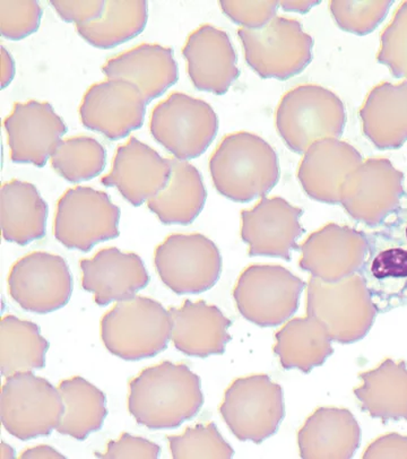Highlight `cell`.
<instances>
[{"mask_svg":"<svg viewBox=\"0 0 407 459\" xmlns=\"http://www.w3.org/2000/svg\"><path fill=\"white\" fill-rule=\"evenodd\" d=\"M203 403L201 378L183 363H158L129 381V413L151 430L180 427Z\"/></svg>","mask_w":407,"mask_h":459,"instance_id":"1","label":"cell"},{"mask_svg":"<svg viewBox=\"0 0 407 459\" xmlns=\"http://www.w3.org/2000/svg\"><path fill=\"white\" fill-rule=\"evenodd\" d=\"M214 187L237 203L264 198L280 179L279 158L262 137L248 132L229 134L210 159Z\"/></svg>","mask_w":407,"mask_h":459,"instance_id":"2","label":"cell"},{"mask_svg":"<svg viewBox=\"0 0 407 459\" xmlns=\"http://www.w3.org/2000/svg\"><path fill=\"white\" fill-rule=\"evenodd\" d=\"M169 310L153 299L134 296L117 302L101 320V339L110 353L127 361L155 357L171 340Z\"/></svg>","mask_w":407,"mask_h":459,"instance_id":"3","label":"cell"},{"mask_svg":"<svg viewBox=\"0 0 407 459\" xmlns=\"http://www.w3.org/2000/svg\"><path fill=\"white\" fill-rule=\"evenodd\" d=\"M378 313L365 277L354 274L336 283L311 276L307 288V315L326 327L339 343H354L370 331Z\"/></svg>","mask_w":407,"mask_h":459,"instance_id":"4","label":"cell"},{"mask_svg":"<svg viewBox=\"0 0 407 459\" xmlns=\"http://www.w3.org/2000/svg\"><path fill=\"white\" fill-rule=\"evenodd\" d=\"M277 132L296 153L308 151L316 142L339 138L344 132L346 112L335 93L319 85L297 86L277 106Z\"/></svg>","mask_w":407,"mask_h":459,"instance_id":"5","label":"cell"},{"mask_svg":"<svg viewBox=\"0 0 407 459\" xmlns=\"http://www.w3.org/2000/svg\"><path fill=\"white\" fill-rule=\"evenodd\" d=\"M64 414L58 387L33 371L6 377L0 396V417L6 431L20 440L50 435Z\"/></svg>","mask_w":407,"mask_h":459,"instance_id":"6","label":"cell"},{"mask_svg":"<svg viewBox=\"0 0 407 459\" xmlns=\"http://www.w3.org/2000/svg\"><path fill=\"white\" fill-rule=\"evenodd\" d=\"M219 118L213 108L201 99L173 92L152 110L150 132L175 159L201 157L213 143Z\"/></svg>","mask_w":407,"mask_h":459,"instance_id":"7","label":"cell"},{"mask_svg":"<svg viewBox=\"0 0 407 459\" xmlns=\"http://www.w3.org/2000/svg\"><path fill=\"white\" fill-rule=\"evenodd\" d=\"M238 37L247 63L262 79H291L313 59V38L294 19L276 16L262 29H239Z\"/></svg>","mask_w":407,"mask_h":459,"instance_id":"8","label":"cell"},{"mask_svg":"<svg viewBox=\"0 0 407 459\" xmlns=\"http://www.w3.org/2000/svg\"><path fill=\"white\" fill-rule=\"evenodd\" d=\"M220 413L238 439L261 444L283 421V389L267 375L241 377L225 391Z\"/></svg>","mask_w":407,"mask_h":459,"instance_id":"9","label":"cell"},{"mask_svg":"<svg viewBox=\"0 0 407 459\" xmlns=\"http://www.w3.org/2000/svg\"><path fill=\"white\" fill-rule=\"evenodd\" d=\"M120 209L108 194L76 186L62 195L54 221V235L68 249L90 251L119 236Z\"/></svg>","mask_w":407,"mask_h":459,"instance_id":"10","label":"cell"},{"mask_svg":"<svg viewBox=\"0 0 407 459\" xmlns=\"http://www.w3.org/2000/svg\"><path fill=\"white\" fill-rule=\"evenodd\" d=\"M154 265L166 287L177 294H198L218 282L222 257L218 246L199 233H173L157 247Z\"/></svg>","mask_w":407,"mask_h":459,"instance_id":"11","label":"cell"},{"mask_svg":"<svg viewBox=\"0 0 407 459\" xmlns=\"http://www.w3.org/2000/svg\"><path fill=\"white\" fill-rule=\"evenodd\" d=\"M306 284L281 266L251 265L241 273L233 297L242 317L274 327L296 313Z\"/></svg>","mask_w":407,"mask_h":459,"instance_id":"12","label":"cell"},{"mask_svg":"<svg viewBox=\"0 0 407 459\" xmlns=\"http://www.w3.org/2000/svg\"><path fill=\"white\" fill-rule=\"evenodd\" d=\"M8 292L24 310L50 314L66 306L73 293L68 264L58 255L33 251L12 266Z\"/></svg>","mask_w":407,"mask_h":459,"instance_id":"13","label":"cell"},{"mask_svg":"<svg viewBox=\"0 0 407 459\" xmlns=\"http://www.w3.org/2000/svg\"><path fill=\"white\" fill-rule=\"evenodd\" d=\"M404 193V175L391 161L367 159L346 177L340 204L358 222L377 227L395 213Z\"/></svg>","mask_w":407,"mask_h":459,"instance_id":"14","label":"cell"},{"mask_svg":"<svg viewBox=\"0 0 407 459\" xmlns=\"http://www.w3.org/2000/svg\"><path fill=\"white\" fill-rule=\"evenodd\" d=\"M147 102L127 81L107 79L90 86L80 106L84 127L111 141L123 140L144 124Z\"/></svg>","mask_w":407,"mask_h":459,"instance_id":"15","label":"cell"},{"mask_svg":"<svg viewBox=\"0 0 407 459\" xmlns=\"http://www.w3.org/2000/svg\"><path fill=\"white\" fill-rule=\"evenodd\" d=\"M13 162L41 168L53 157L67 126L49 102H16L4 120Z\"/></svg>","mask_w":407,"mask_h":459,"instance_id":"16","label":"cell"},{"mask_svg":"<svg viewBox=\"0 0 407 459\" xmlns=\"http://www.w3.org/2000/svg\"><path fill=\"white\" fill-rule=\"evenodd\" d=\"M299 249L303 270L324 282L336 283L361 270L369 241L358 230L329 223L314 232Z\"/></svg>","mask_w":407,"mask_h":459,"instance_id":"17","label":"cell"},{"mask_svg":"<svg viewBox=\"0 0 407 459\" xmlns=\"http://www.w3.org/2000/svg\"><path fill=\"white\" fill-rule=\"evenodd\" d=\"M303 212L283 198L264 197L256 205L241 212V238L248 245L249 256L291 259L292 250L305 230Z\"/></svg>","mask_w":407,"mask_h":459,"instance_id":"18","label":"cell"},{"mask_svg":"<svg viewBox=\"0 0 407 459\" xmlns=\"http://www.w3.org/2000/svg\"><path fill=\"white\" fill-rule=\"evenodd\" d=\"M171 166L157 151L131 137L117 149L111 170L102 178L107 187L118 189L126 201L141 206L157 196L170 179Z\"/></svg>","mask_w":407,"mask_h":459,"instance_id":"19","label":"cell"},{"mask_svg":"<svg viewBox=\"0 0 407 459\" xmlns=\"http://www.w3.org/2000/svg\"><path fill=\"white\" fill-rule=\"evenodd\" d=\"M183 55L189 79L204 92L223 95L240 75L230 37L213 25L204 24L190 33Z\"/></svg>","mask_w":407,"mask_h":459,"instance_id":"20","label":"cell"},{"mask_svg":"<svg viewBox=\"0 0 407 459\" xmlns=\"http://www.w3.org/2000/svg\"><path fill=\"white\" fill-rule=\"evenodd\" d=\"M82 287L93 294L98 306H108L136 296L150 282L149 272L138 255L115 247L82 259Z\"/></svg>","mask_w":407,"mask_h":459,"instance_id":"21","label":"cell"},{"mask_svg":"<svg viewBox=\"0 0 407 459\" xmlns=\"http://www.w3.org/2000/svg\"><path fill=\"white\" fill-rule=\"evenodd\" d=\"M102 72L107 79L135 85L147 105L166 93L179 77L173 50L158 43H142L114 56L103 65Z\"/></svg>","mask_w":407,"mask_h":459,"instance_id":"22","label":"cell"},{"mask_svg":"<svg viewBox=\"0 0 407 459\" xmlns=\"http://www.w3.org/2000/svg\"><path fill=\"white\" fill-rule=\"evenodd\" d=\"M362 161L361 154L348 143L336 138L323 140L306 152L298 178L307 195L315 201L340 204L346 177Z\"/></svg>","mask_w":407,"mask_h":459,"instance_id":"23","label":"cell"},{"mask_svg":"<svg viewBox=\"0 0 407 459\" xmlns=\"http://www.w3.org/2000/svg\"><path fill=\"white\" fill-rule=\"evenodd\" d=\"M169 313L171 340L181 353L195 358L224 353L231 340V322L218 307L202 300H186L183 306L169 309Z\"/></svg>","mask_w":407,"mask_h":459,"instance_id":"24","label":"cell"},{"mask_svg":"<svg viewBox=\"0 0 407 459\" xmlns=\"http://www.w3.org/2000/svg\"><path fill=\"white\" fill-rule=\"evenodd\" d=\"M361 430L349 410L322 407L298 433L302 458H351L360 446Z\"/></svg>","mask_w":407,"mask_h":459,"instance_id":"25","label":"cell"},{"mask_svg":"<svg viewBox=\"0 0 407 459\" xmlns=\"http://www.w3.org/2000/svg\"><path fill=\"white\" fill-rule=\"evenodd\" d=\"M363 133L380 150L400 149L407 142V82L381 83L360 109Z\"/></svg>","mask_w":407,"mask_h":459,"instance_id":"26","label":"cell"},{"mask_svg":"<svg viewBox=\"0 0 407 459\" xmlns=\"http://www.w3.org/2000/svg\"><path fill=\"white\" fill-rule=\"evenodd\" d=\"M3 238L27 246L46 236L48 205L36 186L12 179L0 189Z\"/></svg>","mask_w":407,"mask_h":459,"instance_id":"27","label":"cell"},{"mask_svg":"<svg viewBox=\"0 0 407 459\" xmlns=\"http://www.w3.org/2000/svg\"><path fill=\"white\" fill-rule=\"evenodd\" d=\"M360 386L354 389L359 404L371 418L407 421V366L386 359L375 369L359 375Z\"/></svg>","mask_w":407,"mask_h":459,"instance_id":"28","label":"cell"},{"mask_svg":"<svg viewBox=\"0 0 407 459\" xmlns=\"http://www.w3.org/2000/svg\"><path fill=\"white\" fill-rule=\"evenodd\" d=\"M169 161L170 179L157 196L147 202V207L163 224L188 225L197 219L205 205V185L193 164L175 158Z\"/></svg>","mask_w":407,"mask_h":459,"instance_id":"29","label":"cell"},{"mask_svg":"<svg viewBox=\"0 0 407 459\" xmlns=\"http://www.w3.org/2000/svg\"><path fill=\"white\" fill-rule=\"evenodd\" d=\"M275 339L274 352L285 369L308 374L334 352L326 327L309 315L289 322Z\"/></svg>","mask_w":407,"mask_h":459,"instance_id":"30","label":"cell"},{"mask_svg":"<svg viewBox=\"0 0 407 459\" xmlns=\"http://www.w3.org/2000/svg\"><path fill=\"white\" fill-rule=\"evenodd\" d=\"M58 389L64 403L60 435L84 440L102 428L108 415L105 393L79 376L60 381Z\"/></svg>","mask_w":407,"mask_h":459,"instance_id":"31","label":"cell"},{"mask_svg":"<svg viewBox=\"0 0 407 459\" xmlns=\"http://www.w3.org/2000/svg\"><path fill=\"white\" fill-rule=\"evenodd\" d=\"M49 343L37 324L8 315L0 324V368L3 377L46 366Z\"/></svg>","mask_w":407,"mask_h":459,"instance_id":"32","label":"cell"},{"mask_svg":"<svg viewBox=\"0 0 407 459\" xmlns=\"http://www.w3.org/2000/svg\"><path fill=\"white\" fill-rule=\"evenodd\" d=\"M147 19L149 5L146 2H106L101 17L76 25V31L91 46L111 49L144 31Z\"/></svg>","mask_w":407,"mask_h":459,"instance_id":"33","label":"cell"},{"mask_svg":"<svg viewBox=\"0 0 407 459\" xmlns=\"http://www.w3.org/2000/svg\"><path fill=\"white\" fill-rule=\"evenodd\" d=\"M50 164L69 183H82L101 175L107 164V152L93 137H68L59 143Z\"/></svg>","mask_w":407,"mask_h":459,"instance_id":"34","label":"cell"},{"mask_svg":"<svg viewBox=\"0 0 407 459\" xmlns=\"http://www.w3.org/2000/svg\"><path fill=\"white\" fill-rule=\"evenodd\" d=\"M172 458H231L235 452L213 422L186 429L179 436H168Z\"/></svg>","mask_w":407,"mask_h":459,"instance_id":"35","label":"cell"},{"mask_svg":"<svg viewBox=\"0 0 407 459\" xmlns=\"http://www.w3.org/2000/svg\"><path fill=\"white\" fill-rule=\"evenodd\" d=\"M393 2H331L336 24L346 32L366 36L387 16Z\"/></svg>","mask_w":407,"mask_h":459,"instance_id":"36","label":"cell"},{"mask_svg":"<svg viewBox=\"0 0 407 459\" xmlns=\"http://www.w3.org/2000/svg\"><path fill=\"white\" fill-rule=\"evenodd\" d=\"M377 60L391 69L397 79L407 82V2L397 8L391 23L381 34Z\"/></svg>","mask_w":407,"mask_h":459,"instance_id":"37","label":"cell"},{"mask_svg":"<svg viewBox=\"0 0 407 459\" xmlns=\"http://www.w3.org/2000/svg\"><path fill=\"white\" fill-rule=\"evenodd\" d=\"M41 17L42 7L38 2H0V29L8 40L19 41L37 32Z\"/></svg>","mask_w":407,"mask_h":459,"instance_id":"38","label":"cell"},{"mask_svg":"<svg viewBox=\"0 0 407 459\" xmlns=\"http://www.w3.org/2000/svg\"><path fill=\"white\" fill-rule=\"evenodd\" d=\"M279 2H220L224 14L242 28L257 30L276 17Z\"/></svg>","mask_w":407,"mask_h":459,"instance_id":"39","label":"cell"},{"mask_svg":"<svg viewBox=\"0 0 407 459\" xmlns=\"http://www.w3.org/2000/svg\"><path fill=\"white\" fill-rule=\"evenodd\" d=\"M159 445L142 437L129 435L125 432L118 439L110 441L107 445L106 452L97 454L99 458H158L160 456Z\"/></svg>","mask_w":407,"mask_h":459,"instance_id":"40","label":"cell"},{"mask_svg":"<svg viewBox=\"0 0 407 459\" xmlns=\"http://www.w3.org/2000/svg\"><path fill=\"white\" fill-rule=\"evenodd\" d=\"M57 14L67 23L82 25L98 20L105 12L106 2H50Z\"/></svg>","mask_w":407,"mask_h":459,"instance_id":"41","label":"cell"},{"mask_svg":"<svg viewBox=\"0 0 407 459\" xmlns=\"http://www.w3.org/2000/svg\"><path fill=\"white\" fill-rule=\"evenodd\" d=\"M363 458H407V437L391 433L368 446Z\"/></svg>","mask_w":407,"mask_h":459,"instance_id":"42","label":"cell"},{"mask_svg":"<svg viewBox=\"0 0 407 459\" xmlns=\"http://www.w3.org/2000/svg\"><path fill=\"white\" fill-rule=\"evenodd\" d=\"M20 458H65L63 454H60L49 445H38L24 449L20 454Z\"/></svg>","mask_w":407,"mask_h":459,"instance_id":"43","label":"cell"},{"mask_svg":"<svg viewBox=\"0 0 407 459\" xmlns=\"http://www.w3.org/2000/svg\"><path fill=\"white\" fill-rule=\"evenodd\" d=\"M16 73L15 60L5 47H2V88L12 83Z\"/></svg>","mask_w":407,"mask_h":459,"instance_id":"44","label":"cell"},{"mask_svg":"<svg viewBox=\"0 0 407 459\" xmlns=\"http://www.w3.org/2000/svg\"><path fill=\"white\" fill-rule=\"evenodd\" d=\"M280 6L287 12H298L306 14L311 7L318 5L320 2H279Z\"/></svg>","mask_w":407,"mask_h":459,"instance_id":"45","label":"cell"},{"mask_svg":"<svg viewBox=\"0 0 407 459\" xmlns=\"http://www.w3.org/2000/svg\"><path fill=\"white\" fill-rule=\"evenodd\" d=\"M2 456L0 458L3 459H10L15 457V450L12 447L11 445H8L5 443V441H3L2 443V453H0Z\"/></svg>","mask_w":407,"mask_h":459,"instance_id":"46","label":"cell"},{"mask_svg":"<svg viewBox=\"0 0 407 459\" xmlns=\"http://www.w3.org/2000/svg\"><path fill=\"white\" fill-rule=\"evenodd\" d=\"M405 237H406V241H407V225H406V229H405Z\"/></svg>","mask_w":407,"mask_h":459,"instance_id":"47","label":"cell"}]
</instances>
